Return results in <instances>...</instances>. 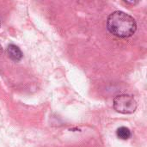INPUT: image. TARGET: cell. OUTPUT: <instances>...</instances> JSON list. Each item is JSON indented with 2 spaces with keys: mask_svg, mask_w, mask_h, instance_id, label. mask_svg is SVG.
I'll list each match as a JSON object with an SVG mask.
<instances>
[{
  "mask_svg": "<svg viewBox=\"0 0 147 147\" xmlns=\"http://www.w3.org/2000/svg\"><path fill=\"white\" fill-rule=\"evenodd\" d=\"M0 26H1V22H0Z\"/></svg>",
  "mask_w": 147,
  "mask_h": 147,
  "instance_id": "6",
  "label": "cell"
},
{
  "mask_svg": "<svg viewBox=\"0 0 147 147\" xmlns=\"http://www.w3.org/2000/svg\"><path fill=\"white\" fill-rule=\"evenodd\" d=\"M113 105L115 110L124 115L134 113L138 107L137 102L134 96L127 94H122L115 96Z\"/></svg>",
  "mask_w": 147,
  "mask_h": 147,
  "instance_id": "2",
  "label": "cell"
},
{
  "mask_svg": "<svg viewBox=\"0 0 147 147\" xmlns=\"http://www.w3.org/2000/svg\"><path fill=\"white\" fill-rule=\"evenodd\" d=\"M107 28L109 31L120 38L131 37L137 29L135 19L121 10L111 13L107 20Z\"/></svg>",
  "mask_w": 147,
  "mask_h": 147,
  "instance_id": "1",
  "label": "cell"
},
{
  "mask_svg": "<svg viewBox=\"0 0 147 147\" xmlns=\"http://www.w3.org/2000/svg\"><path fill=\"white\" fill-rule=\"evenodd\" d=\"M2 53H3V47H2V46L0 44V55L2 54Z\"/></svg>",
  "mask_w": 147,
  "mask_h": 147,
  "instance_id": "5",
  "label": "cell"
},
{
  "mask_svg": "<svg viewBox=\"0 0 147 147\" xmlns=\"http://www.w3.org/2000/svg\"><path fill=\"white\" fill-rule=\"evenodd\" d=\"M116 135L119 139L121 140H128L132 134H131V131L128 127H121L117 129L116 131Z\"/></svg>",
  "mask_w": 147,
  "mask_h": 147,
  "instance_id": "4",
  "label": "cell"
},
{
  "mask_svg": "<svg viewBox=\"0 0 147 147\" xmlns=\"http://www.w3.org/2000/svg\"><path fill=\"white\" fill-rule=\"evenodd\" d=\"M7 52H8L9 57L14 61H19L22 58V53L21 49L14 44H10L8 46Z\"/></svg>",
  "mask_w": 147,
  "mask_h": 147,
  "instance_id": "3",
  "label": "cell"
}]
</instances>
